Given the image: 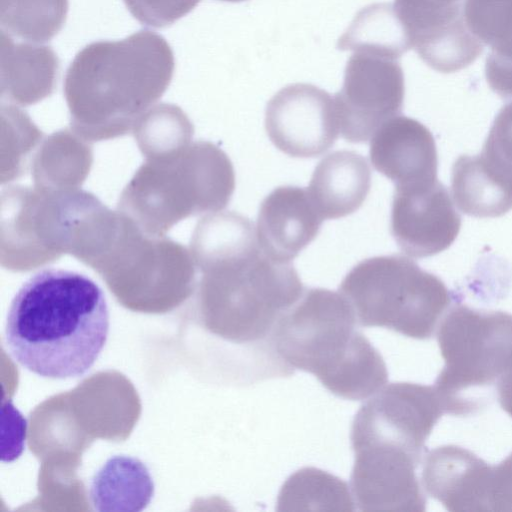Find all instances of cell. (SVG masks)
<instances>
[{
  "mask_svg": "<svg viewBox=\"0 0 512 512\" xmlns=\"http://www.w3.org/2000/svg\"><path fill=\"white\" fill-rule=\"evenodd\" d=\"M109 333V310L101 288L89 277L45 269L14 296L5 326L13 358L41 377L67 379L86 373Z\"/></svg>",
  "mask_w": 512,
  "mask_h": 512,
  "instance_id": "6da1fadb",
  "label": "cell"
},
{
  "mask_svg": "<svg viewBox=\"0 0 512 512\" xmlns=\"http://www.w3.org/2000/svg\"><path fill=\"white\" fill-rule=\"evenodd\" d=\"M357 323L341 293L306 289L279 319L275 348L292 369L313 374L331 393L363 400L385 386L388 372Z\"/></svg>",
  "mask_w": 512,
  "mask_h": 512,
  "instance_id": "7a4b0ae2",
  "label": "cell"
},
{
  "mask_svg": "<svg viewBox=\"0 0 512 512\" xmlns=\"http://www.w3.org/2000/svg\"><path fill=\"white\" fill-rule=\"evenodd\" d=\"M339 291L360 326L385 327L420 340L431 338L451 301L440 278L398 254L362 260Z\"/></svg>",
  "mask_w": 512,
  "mask_h": 512,
  "instance_id": "3957f363",
  "label": "cell"
},
{
  "mask_svg": "<svg viewBox=\"0 0 512 512\" xmlns=\"http://www.w3.org/2000/svg\"><path fill=\"white\" fill-rule=\"evenodd\" d=\"M174 67L167 41L141 30L122 40L85 46L67 70L65 90L78 108L131 106L161 94Z\"/></svg>",
  "mask_w": 512,
  "mask_h": 512,
  "instance_id": "277c9868",
  "label": "cell"
},
{
  "mask_svg": "<svg viewBox=\"0 0 512 512\" xmlns=\"http://www.w3.org/2000/svg\"><path fill=\"white\" fill-rule=\"evenodd\" d=\"M437 340L445 365L434 386L446 413H475L486 403V388L512 364V315L458 304L440 323Z\"/></svg>",
  "mask_w": 512,
  "mask_h": 512,
  "instance_id": "5b68a950",
  "label": "cell"
},
{
  "mask_svg": "<svg viewBox=\"0 0 512 512\" xmlns=\"http://www.w3.org/2000/svg\"><path fill=\"white\" fill-rule=\"evenodd\" d=\"M446 413L435 386L391 383L363 404L352 423V449L388 445L421 457L425 441Z\"/></svg>",
  "mask_w": 512,
  "mask_h": 512,
  "instance_id": "8992f818",
  "label": "cell"
},
{
  "mask_svg": "<svg viewBox=\"0 0 512 512\" xmlns=\"http://www.w3.org/2000/svg\"><path fill=\"white\" fill-rule=\"evenodd\" d=\"M404 74L398 59L366 51L350 56L343 85L334 95L342 137L364 143L403 107Z\"/></svg>",
  "mask_w": 512,
  "mask_h": 512,
  "instance_id": "52a82bcc",
  "label": "cell"
},
{
  "mask_svg": "<svg viewBox=\"0 0 512 512\" xmlns=\"http://www.w3.org/2000/svg\"><path fill=\"white\" fill-rule=\"evenodd\" d=\"M265 129L274 146L295 158L318 157L338 138L334 97L307 83L280 89L267 103Z\"/></svg>",
  "mask_w": 512,
  "mask_h": 512,
  "instance_id": "ba28073f",
  "label": "cell"
},
{
  "mask_svg": "<svg viewBox=\"0 0 512 512\" xmlns=\"http://www.w3.org/2000/svg\"><path fill=\"white\" fill-rule=\"evenodd\" d=\"M460 228L461 217L438 179L395 186L390 231L406 255H436L451 246Z\"/></svg>",
  "mask_w": 512,
  "mask_h": 512,
  "instance_id": "9c48e42d",
  "label": "cell"
},
{
  "mask_svg": "<svg viewBox=\"0 0 512 512\" xmlns=\"http://www.w3.org/2000/svg\"><path fill=\"white\" fill-rule=\"evenodd\" d=\"M353 451L351 490L361 511H425V495L415 472L420 456L386 445Z\"/></svg>",
  "mask_w": 512,
  "mask_h": 512,
  "instance_id": "30bf717a",
  "label": "cell"
},
{
  "mask_svg": "<svg viewBox=\"0 0 512 512\" xmlns=\"http://www.w3.org/2000/svg\"><path fill=\"white\" fill-rule=\"evenodd\" d=\"M323 220L308 190L292 185L277 187L260 205L258 244L267 256L290 262L317 237Z\"/></svg>",
  "mask_w": 512,
  "mask_h": 512,
  "instance_id": "8fae6325",
  "label": "cell"
},
{
  "mask_svg": "<svg viewBox=\"0 0 512 512\" xmlns=\"http://www.w3.org/2000/svg\"><path fill=\"white\" fill-rule=\"evenodd\" d=\"M492 468L465 448L444 445L426 455L422 483L426 492L448 511H490Z\"/></svg>",
  "mask_w": 512,
  "mask_h": 512,
  "instance_id": "7c38bea8",
  "label": "cell"
},
{
  "mask_svg": "<svg viewBox=\"0 0 512 512\" xmlns=\"http://www.w3.org/2000/svg\"><path fill=\"white\" fill-rule=\"evenodd\" d=\"M373 167L398 185L437 179L438 155L430 130L416 119L395 116L370 141Z\"/></svg>",
  "mask_w": 512,
  "mask_h": 512,
  "instance_id": "4fadbf2b",
  "label": "cell"
},
{
  "mask_svg": "<svg viewBox=\"0 0 512 512\" xmlns=\"http://www.w3.org/2000/svg\"><path fill=\"white\" fill-rule=\"evenodd\" d=\"M371 186L367 159L352 150L328 154L315 167L308 193L323 219H337L357 211Z\"/></svg>",
  "mask_w": 512,
  "mask_h": 512,
  "instance_id": "5bb4252c",
  "label": "cell"
},
{
  "mask_svg": "<svg viewBox=\"0 0 512 512\" xmlns=\"http://www.w3.org/2000/svg\"><path fill=\"white\" fill-rule=\"evenodd\" d=\"M463 16L469 31L491 49L488 85L500 97L512 98V0H466Z\"/></svg>",
  "mask_w": 512,
  "mask_h": 512,
  "instance_id": "9a60e30c",
  "label": "cell"
},
{
  "mask_svg": "<svg viewBox=\"0 0 512 512\" xmlns=\"http://www.w3.org/2000/svg\"><path fill=\"white\" fill-rule=\"evenodd\" d=\"M451 190L458 208L478 218L500 217L512 209V177L481 154L462 155L452 167Z\"/></svg>",
  "mask_w": 512,
  "mask_h": 512,
  "instance_id": "2e32d148",
  "label": "cell"
},
{
  "mask_svg": "<svg viewBox=\"0 0 512 512\" xmlns=\"http://www.w3.org/2000/svg\"><path fill=\"white\" fill-rule=\"evenodd\" d=\"M154 492L153 477L143 461L114 455L93 475L89 499L99 512H138L148 506Z\"/></svg>",
  "mask_w": 512,
  "mask_h": 512,
  "instance_id": "e0dca14e",
  "label": "cell"
},
{
  "mask_svg": "<svg viewBox=\"0 0 512 512\" xmlns=\"http://www.w3.org/2000/svg\"><path fill=\"white\" fill-rule=\"evenodd\" d=\"M59 59L53 49L38 43L14 42L1 31L0 73L3 90L19 100L47 95L56 81Z\"/></svg>",
  "mask_w": 512,
  "mask_h": 512,
  "instance_id": "ac0fdd59",
  "label": "cell"
},
{
  "mask_svg": "<svg viewBox=\"0 0 512 512\" xmlns=\"http://www.w3.org/2000/svg\"><path fill=\"white\" fill-rule=\"evenodd\" d=\"M394 7L418 55L442 49L468 33L462 0H395Z\"/></svg>",
  "mask_w": 512,
  "mask_h": 512,
  "instance_id": "d6986e66",
  "label": "cell"
},
{
  "mask_svg": "<svg viewBox=\"0 0 512 512\" xmlns=\"http://www.w3.org/2000/svg\"><path fill=\"white\" fill-rule=\"evenodd\" d=\"M341 51H366L399 59L412 48L409 33L394 4L363 7L337 42Z\"/></svg>",
  "mask_w": 512,
  "mask_h": 512,
  "instance_id": "ffe728a7",
  "label": "cell"
},
{
  "mask_svg": "<svg viewBox=\"0 0 512 512\" xmlns=\"http://www.w3.org/2000/svg\"><path fill=\"white\" fill-rule=\"evenodd\" d=\"M348 485L338 477L316 468H303L291 475L281 488L278 511H352Z\"/></svg>",
  "mask_w": 512,
  "mask_h": 512,
  "instance_id": "44dd1931",
  "label": "cell"
},
{
  "mask_svg": "<svg viewBox=\"0 0 512 512\" xmlns=\"http://www.w3.org/2000/svg\"><path fill=\"white\" fill-rule=\"evenodd\" d=\"M67 12L68 0H0L1 31L43 43L61 30Z\"/></svg>",
  "mask_w": 512,
  "mask_h": 512,
  "instance_id": "7402d4cb",
  "label": "cell"
},
{
  "mask_svg": "<svg viewBox=\"0 0 512 512\" xmlns=\"http://www.w3.org/2000/svg\"><path fill=\"white\" fill-rule=\"evenodd\" d=\"M480 154L501 173L512 177V102L496 115Z\"/></svg>",
  "mask_w": 512,
  "mask_h": 512,
  "instance_id": "603a6c76",
  "label": "cell"
},
{
  "mask_svg": "<svg viewBox=\"0 0 512 512\" xmlns=\"http://www.w3.org/2000/svg\"><path fill=\"white\" fill-rule=\"evenodd\" d=\"M141 24L163 28L191 12L201 0H123Z\"/></svg>",
  "mask_w": 512,
  "mask_h": 512,
  "instance_id": "cb8c5ba5",
  "label": "cell"
},
{
  "mask_svg": "<svg viewBox=\"0 0 512 512\" xmlns=\"http://www.w3.org/2000/svg\"><path fill=\"white\" fill-rule=\"evenodd\" d=\"M490 511H512V453L498 466L492 468Z\"/></svg>",
  "mask_w": 512,
  "mask_h": 512,
  "instance_id": "d4e9b609",
  "label": "cell"
},
{
  "mask_svg": "<svg viewBox=\"0 0 512 512\" xmlns=\"http://www.w3.org/2000/svg\"><path fill=\"white\" fill-rule=\"evenodd\" d=\"M496 389L501 407L512 417V364L498 378Z\"/></svg>",
  "mask_w": 512,
  "mask_h": 512,
  "instance_id": "484cf974",
  "label": "cell"
},
{
  "mask_svg": "<svg viewBox=\"0 0 512 512\" xmlns=\"http://www.w3.org/2000/svg\"><path fill=\"white\" fill-rule=\"evenodd\" d=\"M220 1L236 3V2H242V1H245V0H220Z\"/></svg>",
  "mask_w": 512,
  "mask_h": 512,
  "instance_id": "4316f807",
  "label": "cell"
}]
</instances>
